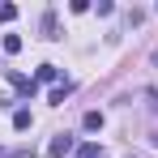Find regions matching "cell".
<instances>
[{"mask_svg":"<svg viewBox=\"0 0 158 158\" xmlns=\"http://www.w3.org/2000/svg\"><path fill=\"white\" fill-rule=\"evenodd\" d=\"M69 94H73V85H69V81H64V85H56V90H52V103L60 107V103H64V98H69Z\"/></svg>","mask_w":158,"mask_h":158,"instance_id":"cell-5","label":"cell"},{"mask_svg":"<svg viewBox=\"0 0 158 158\" xmlns=\"http://www.w3.org/2000/svg\"><path fill=\"white\" fill-rule=\"evenodd\" d=\"M13 128H17V132L30 128V111H17V115H13Z\"/></svg>","mask_w":158,"mask_h":158,"instance_id":"cell-6","label":"cell"},{"mask_svg":"<svg viewBox=\"0 0 158 158\" xmlns=\"http://www.w3.org/2000/svg\"><path fill=\"white\" fill-rule=\"evenodd\" d=\"M85 128H90V132L103 128V111H85Z\"/></svg>","mask_w":158,"mask_h":158,"instance_id":"cell-4","label":"cell"},{"mask_svg":"<svg viewBox=\"0 0 158 158\" xmlns=\"http://www.w3.org/2000/svg\"><path fill=\"white\" fill-rule=\"evenodd\" d=\"M0 47H4V39H0Z\"/></svg>","mask_w":158,"mask_h":158,"instance_id":"cell-12","label":"cell"},{"mask_svg":"<svg viewBox=\"0 0 158 158\" xmlns=\"http://www.w3.org/2000/svg\"><path fill=\"white\" fill-rule=\"evenodd\" d=\"M17 17V4H0V22H13Z\"/></svg>","mask_w":158,"mask_h":158,"instance_id":"cell-9","label":"cell"},{"mask_svg":"<svg viewBox=\"0 0 158 158\" xmlns=\"http://www.w3.org/2000/svg\"><path fill=\"white\" fill-rule=\"evenodd\" d=\"M56 73H60L56 64H39V81H56Z\"/></svg>","mask_w":158,"mask_h":158,"instance_id":"cell-7","label":"cell"},{"mask_svg":"<svg viewBox=\"0 0 158 158\" xmlns=\"http://www.w3.org/2000/svg\"><path fill=\"white\" fill-rule=\"evenodd\" d=\"M4 52H9V56L22 52V39H17V34H4Z\"/></svg>","mask_w":158,"mask_h":158,"instance_id":"cell-8","label":"cell"},{"mask_svg":"<svg viewBox=\"0 0 158 158\" xmlns=\"http://www.w3.org/2000/svg\"><path fill=\"white\" fill-rule=\"evenodd\" d=\"M145 107H150V111L158 115V90H145Z\"/></svg>","mask_w":158,"mask_h":158,"instance_id":"cell-10","label":"cell"},{"mask_svg":"<svg viewBox=\"0 0 158 158\" xmlns=\"http://www.w3.org/2000/svg\"><path fill=\"white\" fill-rule=\"evenodd\" d=\"M43 34H47V39H60V26H56V13H52V9L43 13Z\"/></svg>","mask_w":158,"mask_h":158,"instance_id":"cell-3","label":"cell"},{"mask_svg":"<svg viewBox=\"0 0 158 158\" xmlns=\"http://www.w3.org/2000/svg\"><path fill=\"white\" fill-rule=\"evenodd\" d=\"M98 154V145H94V141H85V145H81V158H94Z\"/></svg>","mask_w":158,"mask_h":158,"instance_id":"cell-11","label":"cell"},{"mask_svg":"<svg viewBox=\"0 0 158 158\" xmlns=\"http://www.w3.org/2000/svg\"><path fill=\"white\" fill-rule=\"evenodd\" d=\"M9 77H13V85H17V90H22L26 98H34V94H39V81H30V77H22V73H9Z\"/></svg>","mask_w":158,"mask_h":158,"instance_id":"cell-2","label":"cell"},{"mask_svg":"<svg viewBox=\"0 0 158 158\" xmlns=\"http://www.w3.org/2000/svg\"><path fill=\"white\" fill-rule=\"evenodd\" d=\"M69 150H73V137H69V132H60V137H56L52 145H47V154H52V158H64Z\"/></svg>","mask_w":158,"mask_h":158,"instance_id":"cell-1","label":"cell"}]
</instances>
